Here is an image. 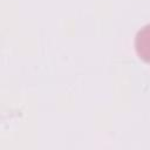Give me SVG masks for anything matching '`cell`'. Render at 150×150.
Returning a JSON list of instances; mask_svg holds the SVG:
<instances>
[{"mask_svg":"<svg viewBox=\"0 0 150 150\" xmlns=\"http://www.w3.org/2000/svg\"><path fill=\"white\" fill-rule=\"evenodd\" d=\"M135 48L137 55L145 62L150 63V25L138 30L135 39Z\"/></svg>","mask_w":150,"mask_h":150,"instance_id":"obj_1","label":"cell"}]
</instances>
